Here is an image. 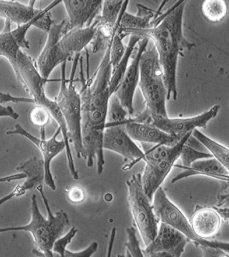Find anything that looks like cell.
<instances>
[{
  "mask_svg": "<svg viewBox=\"0 0 229 257\" xmlns=\"http://www.w3.org/2000/svg\"><path fill=\"white\" fill-rule=\"evenodd\" d=\"M0 117H9L14 120H17L19 115L12 107L4 106L0 103Z\"/></svg>",
  "mask_w": 229,
  "mask_h": 257,
  "instance_id": "cell-37",
  "label": "cell"
},
{
  "mask_svg": "<svg viewBox=\"0 0 229 257\" xmlns=\"http://www.w3.org/2000/svg\"><path fill=\"white\" fill-rule=\"evenodd\" d=\"M182 169L183 172L174 177L172 181V184L195 175L208 176L224 182H228V169L214 157L196 161L188 168Z\"/></svg>",
  "mask_w": 229,
  "mask_h": 257,
  "instance_id": "cell-19",
  "label": "cell"
},
{
  "mask_svg": "<svg viewBox=\"0 0 229 257\" xmlns=\"http://www.w3.org/2000/svg\"><path fill=\"white\" fill-rule=\"evenodd\" d=\"M126 184L129 208L146 246L156 236L160 221L154 213L151 202L144 191L141 175H133L127 180Z\"/></svg>",
  "mask_w": 229,
  "mask_h": 257,
  "instance_id": "cell-7",
  "label": "cell"
},
{
  "mask_svg": "<svg viewBox=\"0 0 229 257\" xmlns=\"http://www.w3.org/2000/svg\"><path fill=\"white\" fill-rule=\"evenodd\" d=\"M141 39L136 35H131L130 40L126 47V50L123 57L116 68L112 70L110 83H109V91L112 95L117 91L119 85L124 78L125 72L129 65V61L134 53L135 47Z\"/></svg>",
  "mask_w": 229,
  "mask_h": 257,
  "instance_id": "cell-23",
  "label": "cell"
},
{
  "mask_svg": "<svg viewBox=\"0 0 229 257\" xmlns=\"http://www.w3.org/2000/svg\"><path fill=\"white\" fill-rule=\"evenodd\" d=\"M78 230L75 227L70 229L68 233L62 237H59L54 242L53 246V252L54 256H64V252L66 249L67 246L71 242L74 236H75Z\"/></svg>",
  "mask_w": 229,
  "mask_h": 257,
  "instance_id": "cell-33",
  "label": "cell"
},
{
  "mask_svg": "<svg viewBox=\"0 0 229 257\" xmlns=\"http://www.w3.org/2000/svg\"><path fill=\"white\" fill-rule=\"evenodd\" d=\"M51 115L47 109L40 105H35L29 112V120L35 126L45 127L50 123Z\"/></svg>",
  "mask_w": 229,
  "mask_h": 257,
  "instance_id": "cell-30",
  "label": "cell"
},
{
  "mask_svg": "<svg viewBox=\"0 0 229 257\" xmlns=\"http://www.w3.org/2000/svg\"><path fill=\"white\" fill-rule=\"evenodd\" d=\"M201 12L204 18L211 23H218L227 15L228 7L224 0H205L201 4Z\"/></svg>",
  "mask_w": 229,
  "mask_h": 257,
  "instance_id": "cell-26",
  "label": "cell"
},
{
  "mask_svg": "<svg viewBox=\"0 0 229 257\" xmlns=\"http://www.w3.org/2000/svg\"><path fill=\"white\" fill-rule=\"evenodd\" d=\"M126 123H106L103 136V149L111 151L130 160V165L124 167V170L130 169L141 160L144 162L145 156L142 150L129 136L125 130Z\"/></svg>",
  "mask_w": 229,
  "mask_h": 257,
  "instance_id": "cell-10",
  "label": "cell"
},
{
  "mask_svg": "<svg viewBox=\"0 0 229 257\" xmlns=\"http://www.w3.org/2000/svg\"><path fill=\"white\" fill-rule=\"evenodd\" d=\"M105 50L104 56L94 75L87 78L84 72L83 57H80V92L82 102V136L85 152L84 160L87 166L93 168L97 161V172L102 174L105 165L103 136L107 119L109 99L111 97L109 83L112 73L110 62V50L112 43Z\"/></svg>",
  "mask_w": 229,
  "mask_h": 257,
  "instance_id": "cell-1",
  "label": "cell"
},
{
  "mask_svg": "<svg viewBox=\"0 0 229 257\" xmlns=\"http://www.w3.org/2000/svg\"><path fill=\"white\" fill-rule=\"evenodd\" d=\"M61 133H62L61 128L58 126L53 136L50 139L47 140L46 130H45V127H41L40 138H38L29 133L19 124L15 125L14 130L9 131L6 133L8 136L18 135V136L27 138L40 150L42 156H43L44 163V183L53 191H56V185L53 179L52 173H51V162L56 156L66 150V144L63 140H57V137Z\"/></svg>",
  "mask_w": 229,
  "mask_h": 257,
  "instance_id": "cell-9",
  "label": "cell"
},
{
  "mask_svg": "<svg viewBox=\"0 0 229 257\" xmlns=\"http://www.w3.org/2000/svg\"><path fill=\"white\" fill-rule=\"evenodd\" d=\"M186 1L177 2L160 16V21L151 31L149 39L153 41L162 68L167 90V100L177 98V70L180 56L190 50L195 44L190 43L183 34V16Z\"/></svg>",
  "mask_w": 229,
  "mask_h": 257,
  "instance_id": "cell-2",
  "label": "cell"
},
{
  "mask_svg": "<svg viewBox=\"0 0 229 257\" xmlns=\"http://www.w3.org/2000/svg\"><path fill=\"white\" fill-rule=\"evenodd\" d=\"M188 237L169 224L161 223L152 241L142 250L143 256L180 257L190 242Z\"/></svg>",
  "mask_w": 229,
  "mask_h": 257,
  "instance_id": "cell-12",
  "label": "cell"
},
{
  "mask_svg": "<svg viewBox=\"0 0 229 257\" xmlns=\"http://www.w3.org/2000/svg\"><path fill=\"white\" fill-rule=\"evenodd\" d=\"M98 248V243L94 242L80 252H71L66 249L64 250L63 257H90L94 254Z\"/></svg>",
  "mask_w": 229,
  "mask_h": 257,
  "instance_id": "cell-34",
  "label": "cell"
},
{
  "mask_svg": "<svg viewBox=\"0 0 229 257\" xmlns=\"http://www.w3.org/2000/svg\"><path fill=\"white\" fill-rule=\"evenodd\" d=\"M212 156L208 152H202L196 150L193 148L190 147L187 145L184 144L182 148L181 153H180L179 158L182 160V165H174V166L177 167L180 169L188 168L193 162L196 161L204 159L212 158Z\"/></svg>",
  "mask_w": 229,
  "mask_h": 257,
  "instance_id": "cell-29",
  "label": "cell"
},
{
  "mask_svg": "<svg viewBox=\"0 0 229 257\" xmlns=\"http://www.w3.org/2000/svg\"><path fill=\"white\" fill-rule=\"evenodd\" d=\"M151 205L159 221L175 228L195 242L196 246L213 247L223 250L228 253V243L206 240L196 235L185 214L170 201L161 186L155 192Z\"/></svg>",
  "mask_w": 229,
  "mask_h": 257,
  "instance_id": "cell-8",
  "label": "cell"
},
{
  "mask_svg": "<svg viewBox=\"0 0 229 257\" xmlns=\"http://www.w3.org/2000/svg\"><path fill=\"white\" fill-rule=\"evenodd\" d=\"M138 86L141 90L146 110L151 115L168 117L167 90L158 54L154 47L146 49L140 60Z\"/></svg>",
  "mask_w": 229,
  "mask_h": 257,
  "instance_id": "cell-6",
  "label": "cell"
},
{
  "mask_svg": "<svg viewBox=\"0 0 229 257\" xmlns=\"http://www.w3.org/2000/svg\"><path fill=\"white\" fill-rule=\"evenodd\" d=\"M122 38L115 34L113 39L110 50V62L112 70L115 69L123 57L126 47L122 42Z\"/></svg>",
  "mask_w": 229,
  "mask_h": 257,
  "instance_id": "cell-31",
  "label": "cell"
},
{
  "mask_svg": "<svg viewBox=\"0 0 229 257\" xmlns=\"http://www.w3.org/2000/svg\"><path fill=\"white\" fill-rule=\"evenodd\" d=\"M129 1H124L123 8L119 15L116 34L124 40L130 35H136L141 38H149L154 28V20L162 14V6L158 11H155L145 6L137 4V14L131 15L127 12ZM150 40V39H149Z\"/></svg>",
  "mask_w": 229,
  "mask_h": 257,
  "instance_id": "cell-11",
  "label": "cell"
},
{
  "mask_svg": "<svg viewBox=\"0 0 229 257\" xmlns=\"http://www.w3.org/2000/svg\"><path fill=\"white\" fill-rule=\"evenodd\" d=\"M25 178L26 175L24 173H16V174L3 177V178H0V184H1V183L18 181V180L25 179Z\"/></svg>",
  "mask_w": 229,
  "mask_h": 257,
  "instance_id": "cell-38",
  "label": "cell"
},
{
  "mask_svg": "<svg viewBox=\"0 0 229 257\" xmlns=\"http://www.w3.org/2000/svg\"><path fill=\"white\" fill-rule=\"evenodd\" d=\"M11 24V22L5 21L4 28L0 32V56L5 57L10 64L17 59L22 51L13 34Z\"/></svg>",
  "mask_w": 229,
  "mask_h": 257,
  "instance_id": "cell-24",
  "label": "cell"
},
{
  "mask_svg": "<svg viewBox=\"0 0 229 257\" xmlns=\"http://www.w3.org/2000/svg\"><path fill=\"white\" fill-rule=\"evenodd\" d=\"M124 3V1L115 0L103 1L101 14L98 16V21L102 24L115 27Z\"/></svg>",
  "mask_w": 229,
  "mask_h": 257,
  "instance_id": "cell-27",
  "label": "cell"
},
{
  "mask_svg": "<svg viewBox=\"0 0 229 257\" xmlns=\"http://www.w3.org/2000/svg\"><path fill=\"white\" fill-rule=\"evenodd\" d=\"M32 253H33L34 255L37 256L46 257V256H45L44 255V253L43 252L41 251L40 250H38L37 249H34L33 250H32Z\"/></svg>",
  "mask_w": 229,
  "mask_h": 257,
  "instance_id": "cell-40",
  "label": "cell"
},
{
  "mask_svg": "<svg viewBox=\"0 0 229 257\" xmlns=\"http://www.w3.org/2000/svg\"><path fill=\"white\" fill-rule=\"evenodd\" d=\"M5 203V201L3 198L0 199V206Z\"/></svg>",
  "mask_w": 229,
  "mask_h": 257,
  "instance_id": "cell-41",
  "label": "cell"
},
{
  "mask_svg": "<svg viewBox=\"0 0 229 257\" xmlns=\"http://www.w3.org/2000/svg\"><path fill=\"white\" fill-rule=\"evenodd\" d=\"M65 22L63 20L59 24L54 22L51 26L47 33L46 44L35 62L38 72L45 79H50L51 73L56 67L70 60L63 52L59 44Z\"/></svg>",
  "mask_w": 229,
  "mask_h": 257,
  "instance_id": "cell-13",
  "label": "cell"
},
{
  "mask_svg": "<svg viewBox=\"0 0 229 257\" xmlns=\"http://www.w3.org/2000/svg\"><path fill=\"white\" fill-rule=\"evenodd\" d=\"M189 133L173 146L140 143L146 163L141 182L145 194L152 201L155 192L159 188L179 159L182 148Z\"/></svg>",
  "mask_w": 229,
  "mask_h": 257,
  "instance_id": "cell-5",
  "label": "cell"
},
{
  "mask_svg": "<svg viewBox=\"0 0 229 257\" xmlns=\"http://www.w3.org/2000/svg\"><path fill=\"white\" fill-rule=\"evenodd\" d=\"M67 197L73 203H79L85 200V192L78 186H74L67 190Z\"/></svg>",
  "mask_w": 229,
  "mask_h": 257,
  "instance_id": "cell-35",
  "label": "cell"
},
{
  "mask_svg": "<svg viewBox=\"0 0 229 257\" xmlns=\"http://www.w3.org/2000/svg\"><path fill=\"white\" fill-rule=\"evenodd\" d=\"M128 112L117 96L113 94L109 99L106 123H127Z\"/></svg>",
  "mask_w": 229,
  "mask_h": 257,
  "instance_id": "cell-28",
  "label": "cell"
},
{
  "mask_svg": "<svg viewBox=\"0 0 229 257\" xmlns=\"http://www.w3.org/2000/svg\"><path fill=\"white\" fill-rule=\"evenodd\" d=\"M80 54L74 57L72 68L69 79L66 78L67 62L61 64L59 93L54 99L59 107L66 125L69 143H72L74 151L79 159H84L85 152L82 136V102L80 92L74 84L77 66Z\"/></svg>",
  "mask_w": 229,
  "mask_h": 257,
  "instance_id": "cell-4",
  "label": "cell"
},
{
  "mask_svg": "<svg viewBox=\"0 0 229 257\" xmlns=\"http://www.w3.org/2000/svg\"><path fill=\"white\" fill-rule=\"evenodd\" d=\"M149 40V38H145L138 42L124 78L117 91L114 93L122 106L126 109L128 114L130 115H133L134 111L133 101L135 90L139 82L141 56L146 50Z\"/></svg>",
  "mask_w": 229,
  "mask_h": 257,
  "instance_id": "cell-15",
  "label": "cell"
},
{
  "mask_svg": "<svg viewBox=\"0 0 229 257\" xmlns=\"http://www.w3.org/2000/svg\"><path fill=\"white\" fill-rule=\"evenodd\" d=\"M199 248L202 249L204 256H229L228 253L221 249L203 246H200Z\"/></svg>",
  "mask_w": 229,
  "mask_h": 257,
  "instance_id": "cell-36",
  "label": "cell"
},
{
  "mask_svg": "<svg viewBox=\"0 0 229 257\" xmlns=\"http://www.w3.org/2000/svg\"><path fill=\"white\" fill-rule=\"evenodd\" d=\"M116 234V229L114 228L112 230V233L110 238V241H109V245L108 247V256L111 255V252L113 248V246H114V243L115 242V237Z\"/></svg>",
  "mask_w": 229,
  "mask_h": 257,
  "instance_id": "cell-39",
  "label": "cell"
},
{
  "mask_svg": "<svg viewBox=\"0 0 229 257\" xmlns=\"http://www.w3.org/2000/svg\"><path fill=\"white\" fill-rule=\"evenodd\" d=\"M220 106L214 105L202 114L191 117L173 118L152 115L153 124L161 130L180 140L193 130L205 128L208 122L217 116Z\"/></svg>",
  "mask_w": 229,
  "mask_h": 257,
  "instance_id": "cell-14",
  "label": "cell"
},
{
  "mask_svg": "<svg viewBox=\"0 0 229 257\" xmlns=\"http://www.w3.org/2000/svg\"><path fill=\"white\" fill-rule=\"evenodd\" d=\"M19 173L26 175L24 182L28 186L29 191L36 189L44 182L45 172L43 159L36 157H32L27 162L22 163L16 169Z\"/></svg>",
  "mask_w": 229,
  "mask_h": 257,
  "instance_id": "cell-22",
  "label": "cell"
},
{
  "mask_svg": "<svg viewBox=\"0 0 229 257\" xmlns=\"http://www.w3.org/2000/svg\"><path fill=\"white\" fill-rule=\"evenodd\" d=\"M35 3L30 1L27 5L19 2L0 0V17L17 26L29 23L36 18L42 11L35 8Z\"/></svg>",
  "mask_w": 229,
  "mask_h": 257,
  "instance_id": "cell-21",
  "label": "cell"
},
{
  "mask_svg": "<svg viewBox=\"0 0 229 257\" xmlns=\"http://www.w3.org/2000/svg\"><path fill=\"white\" fill-rule=\"evenodd\" d=\"M96 31V22L89 27L75 29L62 35L59 44L63 52L69 60L80 54L91 43Z\"/></svg>",
  "mask_w": 229,
  "mask_h": 257,
  "instance_id": "cell-20",
  "label": "cell"
},
{
  "mask_svg": "<svg viewBox=\"0 0 229 257\" xmlns=\"http://www.w3.org/2000/svg\"><path fill=\"white\" fill-rule=\"evenodd\" d=\"M65 8L68 21L62 30V35L66 32L90 27L101 14L103 1L100 0H64L62 1Z\"/></svg>",
  "mask_w": 229,
  "mask_h": 257,
  "instance_id": "cell-16",
  "label": "cell"
},
{
  "mask_svg": "<svg viewBox=\"0 0 229 257\" xmlns=\"http://www.w3.org/2000/svg\"><path fill=\"white\" fill-rule=\"evenodd\" d=\"M43 199L46 208L48 218H45L38 207L36 195L31 198V219L25 226L0 228V233L24 231L30 232L33 237L34 243L46 257H54L53 246L54 242L59 239L69 225L68 216L62 210L53 214L48 199L44 192L43 185L36 188Z\"/></svg>",
  "mask_w": 229,
  "mask_h": 257,
  "instance_id": "cell-3",
  "label": "cell"
},
{
  "mask_svg": "<svg viewBox=\"0 0 229 257\" xmlns=\"http://www.w3.org/2000/svg\"><path fill=\"white\" fill-rule=\"evenodd\" d=\"M125 126L132 140L140 143L173 146L181 140L161 130L154 124L136 123L130 121V118Z\"/></svg>",
  "mask_w": 229,
  "mask_h": 257,
  "instance_id": "cell-17",
  "label": "cell"
},
{
  "mask_svg": "<svg viewBox=\"0 0 229 257\" xmlns=\"http://www.w3.org/2000/svg\"><path fill=\"white\" fill-rule=\"evenodd\" d=\"M189 222L196 235L208 240L220 230L221 217L214 208L197 206Z\"/></svg>",
  "mask_w": 229,
  "mask_h": 257,
  "instance_id": "cell-18",
  "label": "cell"
},
{
  "mask_svg": "<svg viewBox=\"0 0 229 257\" xmlns=\"http://www.w3.org/2000/svg\"><path fill=\"white\" fill-rule=\"evenodd\" d=\"M192 135L193 137L199 141L200 143L205 148L208 152H210L214 158L217 160L225 168L228 169L229 150L226 147L222 146L206 136L198 128L193 130Z\"/></svg>",
  "mask_w": 229,
  "mask_h": 257,
  "instance_id": "cell-25",
  "label": "cell"
},
{
  "mask_svg": "<svg viewBox=\"0 0 229 257\" xmlns=\"http://www.w3.org/2000/svg\"><path fill=\"white\" fill-rule=\"evenodd\" d=\"M128 241L126 246L127 256H143L142 249L140 248L139 241L137 238L136 229L134 226L128 227L126 230Z\"/></svg>",
  "mask_w": 229,
  "mask_h": 257,
  "instance_id": "cell-32",
  "label": "cell"
}]
</instances>
